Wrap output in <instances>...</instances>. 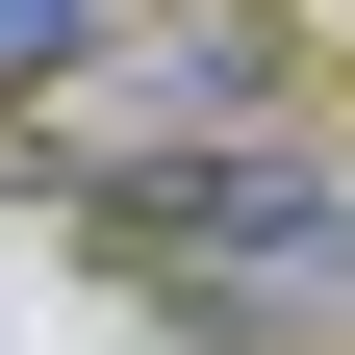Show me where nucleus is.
Segmentation results:
<instances>
[{"mask_svg": "<svg viewBox=\"0 0 355 355\" xmlns=\"http://www.w3.org/2000/svg\"><path fill=\"white\" fill-rule=\"evenodd\" d=\"M51 203L153 279V330L279 355V330H330V304H355V178L304 153V127H229V153H102V178H51Z\"/></svg>", "mask_w": 355, "mask_h": 355, "instance_id": "f257e3e1", "label": "nucleus"}, {"mask_svg": "<svg viewBox=\"0 0 355 355\" xmlns=\"http://www.w3.org/2000/svg\"><path fill=\"white\" fill-rule=\"evenodd\" d=\"M229 127H304V51L254 26V0H153V26H102V51L26 102V153L102 178V153H229Z\"/></svg>", "mask_w": 355, "mask_h": 355, "instance_id": "f03ea898", "label": "nucleus"}, {"mask_svg": "<svg viewBox=\"0 0 355 355\" xmlns=\"http://www.w3.org/2000/svg\"><path fill=\"white\" fill-rule=\"evenodd\" d=\"M76 51H102V0H0V127L51 102V76H76Z\"/></svg>", "mask_w": 355, "mask_h": 355, "instance_id": "7ed1b4c3", "label": "nucleus"}]
</instances>
